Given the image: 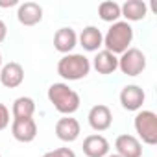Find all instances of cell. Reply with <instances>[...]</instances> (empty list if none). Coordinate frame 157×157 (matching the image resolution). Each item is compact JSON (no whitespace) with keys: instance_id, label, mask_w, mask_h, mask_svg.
Returning <instances> with one entry per match:
<instances>
[{"instance_id":"cell-1","label":"cell","mask_w":157,"mask_h":157,"mask_svg":"<svg viewBox=\"0 0 157 157\" xmlns=\"http://www.w3.org/2000/svg\"><path fill=\"white\" fill-rule=\"evenodd\" d=\"M48 100L54 105V109L65 117H70L80 109V94L68 87V83H52L48 87Z\"/></svg>"},{"instance_id":"cell-2","label":"cell","mask_w":157,"mask_h":157,"mask_svg":"<svg viewBox=\"0 0 157 157\" xmlns=\"http://www.w3.org/2000/svg\"><path fill=\"white\" fill-rule=\"evenodd\" d=\"M133 41V28L129 22L126 21H117L111 24V28L107 30V33L104 35V50L118 56V54H124L128 48H131Z\"/></svg>"},{"instance_id":"cell-3","label":"cell","mask_w":157,"mask_h":157,"mask_svg":"<svg viewBox=\"0 0 157 157\" xmlns=\"http://www.w3.org/2000/svg\"><path fill=\"white\" fill-rule=\"evenodd\" d=\"M91 72V59L83 54H67L57 61V74L67 82H78Z\"/></svg>"},{"instance_id":"cell-4","label":"cell","mask_w":157,"mask_h":157,"mask_svg":"<svg viewBox=\"0 0 157 157\" xmlns=\"http://www.w3.org/2000/svg\"><path fill=\"white\" fill-rule=\"evenodd\" d=\"M135 131H137V139L142 140L148 146H155L157 144V115L153 111L142 109L137 111L135 120H133Z\"/></svg>"},{"instance_id":"cell-5","label":"cell","mask_w":157,"mask_h":157,"mask_svg":"<svg viewBox=\"0 0 157 157\" xmlns=\"http://www.w3.org/2000/svg\"><path fill=\"white\" fill-rule=\"evenodd\" d=\"M118 68H120L122 74L131 76V78L142 74L144 68H146V56H144V52L139 50V48H128L118 57Z\"/></svg>"},{"instance_id":"cell-6","label":"cell","mask_w":157,"mask_h":157,"mask_svg":"<svg viewBox=\"0 0 157 157\" xmlns=\"http://www.w3.org/2000/svg\"><path fill=\"white\" fill-rule=\"evenodd\" d=\"M144 100H146V94H144L142 87H139L135 83L126 85L120 91V104L126 111H140Z\"/></svg>"},{"instance_id":"cell-7","label":"cell","mask_w":157,"mask_h":157,"mask_svg":"<svg viewBox=\"0 0 157 157\" xmlns=\"http://www.w3.org/2000/svg\"><path fill=\"white\" fill-rule=\"evenodd\" d=\"M87 120H89V126L94 131H105L113 124V113H111V109L107 105L98 104V105L91 107V111L87 115Z\"/></svg>"},{"instance_id":"cell-8","label":"cell","mask_w":157,"mask_h":157,"mask_svg":"<svg viewBox=\"0 0 157 157\" xmlns=\"http://www.w3.org/2000/svg\"><path fill=\"white\" fill-rule=\"evenodd\" d=\"M24 82V68L21 63L10 61L0 68V83L6 89H15Z\"/></svg>"},{"instance_id":"cell-9","label":"cell","mask_w":157,"mask_h":157,"mask_svg":"<svg viewBox=\"0 0 157 157\" xmlns=\"http://www.w3.org/2000/svg\"><path fill=\"white\" fill-rule=\"evenodd\" d=\"M11 135L19 142H32L37 137V124L33 118H13L11 122Z\"/></svg>"},{"instance_id":"cell-10","label":"cell","mask_w":157,"mask_h":157,"mask_svg":"<svg viewBox=\"0 0 157 157\" xmlns=\"http://www.w3.org/2000/svg\"><path fill=\"white\" fill-rule=\"evenodd\" d=\"M117 153L120 157H142V142L129 133H122L115 140Z\"/></svg>"},{"instance_id":"cell-11","label":"cell","mask_w":157,"mask_h":157,"mask_svg":"<svg viewBox=\"0 0 157 157\" xmlns=\"http://www.w3.org/2000/svg\"><path fill=\"white\" fill-rule=\"evenodd\" d=\"M82 133L80 122L72 117H63L56 122V137L63 142H74Z\"/></svg>"},{"instance_id":"cell-12","label":"cell","mask_w":157,"mask_h":157,"mask_svg":"<svg viewBox=\"0 0 157 157\" xmlns=\"http://www.w3.org/2000/svg\"><path fill=\"white\" fill-rule=\"evenodd\" d=\"M17 19L22 26H35L43 21V8L37 2H24L19 4Z\"/></svg>"},{"instance_id":"cell-13","label":"cell","mask_w":157,"mask_h":157,"mask_svg":"<svg viewBox=\"0 0 157 157\" xmlns=\"http://www.w3.org/2000/svg\"><path fill=\"white\" fill-rule=\"evenodd\" d=\"M83 153L87 157H105L109 153V140L104 135H89L83 140Z\"/></svg>"},{"instance_id":"cell-14","label":"cell","mask_w":157,"mask_h":157,"mask_svg":"<svg viewBox=\"0 0 157 157\" xmlns=\"http://www.w3.org/2000/svg\"><path fill=\"white\" fill-rule=\"evenodd\" d=\"M80 44L83 46V50L87 52H98L104 46V35L96 26H85L78 37Z\"/></svg>"},{"instance_id":"cell-15","label":"cell","mask_w":157,"mask_h":157,"mask_svg":"<svg viewBox=\"0 0 157 157\" xmlns=\"http://www.w3.org/2000/svg\"><path fill=\"white\" fill-rule=\"evenodd\" d=\"M78 44V33L72 28H59L54 35V48L61 54H70Z\"/></svg>"},{"instance_id":"cell-16","label":"cell","mask_w":157,"mask_h":157,"mask_svg":"<svg viewBox=\"0 0 157 157\" xmlns=\"http://www.w3.org/2000/svg\"><path fill=\"white\" fill-rule=\"evenodd\" d=\"M91 67H94V70H96L98 74L109 76V74H113V72L118 68V57H117L115 54L107 52V50H100V52L94 56Z\"/></svg>"},{"instance_id":"cell-17","label":"cell","mask_w":157,"mask_h":157,"mask_svg":"<svg viewBox=\"0 0 157 157\" xmlns=\"http://www.w3.org/2000/svg\"><path fill=\"white\" fill-rule=\"evenodd\" d=\"M120 15L126 19V22H137L148 15V6L142 0H126L120 6Z\"/></svg>"},{"instance_id":"cell-18","label":"cell","mask_w":157,"mask_h":157,"mask_svg":"<svg viewBox=\"0 0 157 157\" xmlns=\"http://www.w3.org/2000/svg\"><path fill=\"white\" fill-rule=\"evenodd\" d=\"M33 113H35V102L30 96H19L13 102L11 107L13 118H33Z\"/></svg>"},{"instance_id":"cell-19","label":"cell","mask_w":157,"mask_h":157,"mask_svg":"<svg viewBox=\"0 0 157 157\" xmlns=\"http://www.w3.org/2000/svg\"><path fill=\"white\" fill-rule=\"evenodd\" d=\"M98 17L104 21V22H117L122 15H120V4L113 2V0H105L98 6Z\"/></svg>"},{"instance_id":"cell-20","label":"cell","mask_w":157,"mask_h":157,"mask_svg":"<svg viewBox=\"0 0 157 157\" xmlns=\"http://www.w3.org/2000/svg\"><path fill=\"white\" fill-rule=\"evenodd\" d=\"M43 157H76V153L70 148H56L52 151H46Z\"/></svg>"},{"instance_id":"cell-21","label":"cell","mask_w":157,"mask_h":157,"mask_svg":"<svg viewBox=\"0 0 157 157\" xmlns=\"http://www.w3.org/2000/svg\"><path fill=\"white\" fill-rule=\"evenodd\" d=\"M8 126H10V109L4 104H0V131L6 129Z\"/></svg>"},{"instance_id":"cell-22","label":"cell","mask_w":157,"mask_h":157,"mask_svg":"<svg viewBox=\"0 0 157 157\" xmlns=\"http://www.w3.org/2000/svg\"><path fill=\"white\" fill-rule=\"evenodd\" d=\"M6 37H8V26H6V22L2 19H0V43H4Z\"/></svg>"},{"instance_id":"cell-23","label":"cell","mask_w":157,"mask_h":157,"mask_svg":"<svg viewBox=\"0 0 157 157\" xmlns=\"http://www.w3.org/2000/svg\"><path fill=\"white\" fill-rule=\"evenodd\" d=\"M19 2L17 0H10V2H0V8H11V6H17Z\"/></svg>"},{"instance_id":"cell-24","label":"cell","mask_w":157,"mask_h":157,"mask_svg":"<svg viewBox=\"0 0 157 157\" xmlns=\"http://www.w3.org/2000/svg\"><path fill=\"white\" fill-rule=\"evenodd\" d=\"M105 157H120V155H118V153H107Z\"/></svg>"},{"instance_id":"cell-25","label":"cell","mask_w":157,"mask_h":157,"mask_svg":"<svg viewBox=\"0 0 157 157\" xmlns=\"http://www.w3.org/2000/svg\"><path fill=\"white\" fill-rule=\"evenodd\" d=\"M0 68H2V54H0Z\"/></svg>"},{"instance_id":"cell-26","label":"cell","mask_w":157,"mask_h":157,"mask_svg":"<svg viewBox=\"0 0 157 157\" xmlns=\"http://www.w3.org/2000/svg\"><path fill=\"white\" fill-rule=\"evenodd\" d=\"M0 157H2V155H0Z\"/></svg>"}]
</instances>
